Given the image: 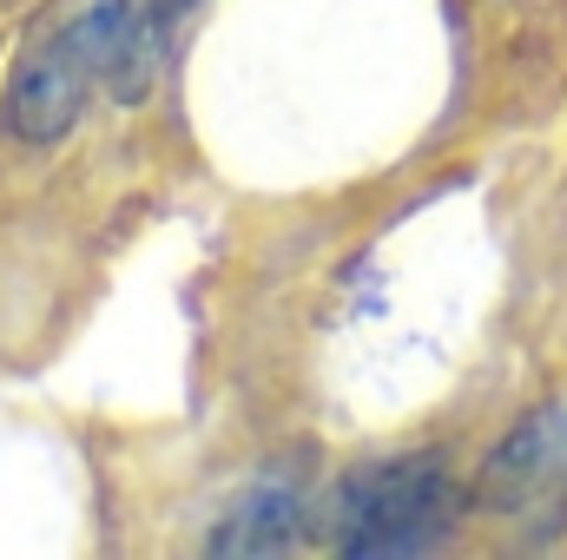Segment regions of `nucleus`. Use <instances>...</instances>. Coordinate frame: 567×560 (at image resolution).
<instances>
[{
	"label": "nucleus",
	"instance_id": "nucleus-1",
	"mask_svg": "<svg viewBox=\"0 0 567 560\" xmlns=\"http://www.w3.org/2000/svg\"><path fill=\"white\" fill-rule=\"evenodd\" d=\"M126 46H133V0H93L80 7L66 27H53L7 80V133L27 145L66 139L86 113V100L106 86L120 93L126 73Z\"/></svg>",
	"mask_w": 567,
	"mask_h": 560
},
{
	"label": "nucleus",
	"instance_id": "nucleus-4",
	"mask_svg": "<svg viewBox=\"0 0 567 560\" xmlns=\"http://www.w3.org/2000/svg\"><path fill=\"white\" fill-rule=\"evenodd\" d=\"M297 535H303V475L265 468V475L218 515L205 554H225V560L284 554V548H297Z\"/></svg>",
	"mask_w": 567,
	"mask_h": 560
},
{
	"label": "nucleus",
	"instance_id": "nucleus-3",
	"mask_svg": "<svg viewBox=\"0 0 567 560\" xmlns=\"http://www.w3.org/2000/svg\"><path fill=\"white\" fill-rule=\"evenodd\" d=\"M561 488H567V396H555L535 416L515 422L495 442V455L482 462V508L522 515V508H542Z\"/></svg>",
	"mask_w": 567,
	"mask_h": 560
},
{
	"label": "nucleus",
	"instance_id": "nucleus-2",
	"mask_svg": "<svg viewBox=\"0 0 567 560\" xmlns=\"http://www.w3.org/2000/svg\"><path fill=\"white\" fill-rule=\"evenodd\" d=\"M462 521V481L442 455H396L343 475L330 501V541L350 560L435 554Z\"/></svg>",
	"mask_w": 567,
	"mask_h": 560
}]
</instances>
